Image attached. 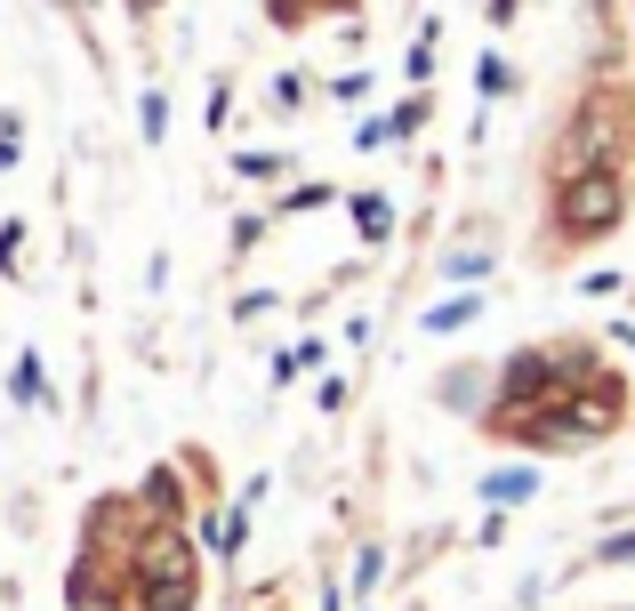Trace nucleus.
Instances as JSON below:
<instances>
[{
  "label": "nucleus",
  "instance_id": "nucleus-1",
  "mask_svg": "<svg viewBox=\"0 0 635 611\" xmlns=\"http://www.w3.org/2000/svg\"><path fill=\"white\" fill-rule=\"evenodd\" d=\"M531 178H540V210H531L523 258L540 274H572L587 250H612L627 233L635 218V73H619L612 49L540 138Z\"/></svg>",
  "mask_w": 635,
  "mask_h": 611
},
{
  "label": "nucleus",
  "instance_id": "nucleus-2",
  "mask_svg": "<svg viewBox=\"0 0 635 611\" xmlns=\"http://www.w3.org/2000/svg\"><path fill=\"white\" fill-rule=\"evenodd\" d=\"M635 419L627 362L587 330L523 338L507 362H491V402L475 411V434L515 459H579L619 443Z\"/></svg>",
  "mask_w": 635,
  "mask_h": 611
},
{
  "label": "nucleus",
  "instance_id": "nucleus-3",
  "mask_svg": "<svg viewBox=\"0 0 635 611\" xmlns=\"http://www.w3.org/2000/svg\"><path fill=\"white\" fill-rule=\"evenodd\" d=\"M202 531L129 491H97L73 531L64 611H202Z\"/></svg>",
  "mask_w": 635,
  "mask_h": 611
},
{
  "label": "nucleus",
  "instance_id": "nucleus-4",
  "mask_svg": "<svg viewBox=\"0 0 635 611\" xmlns=\"http://www.w3.org/2000/svg\"><path fill=\"white\" fill-rule=\"evenodd\" d=\"M258 507H265V474L242 491V499H225V515H218V539H210V555L218 563H233L242 555V539H250V523H258Z\"/></svg>",
  "mask_w": 635,
  "mask_h": 611
},
{
  "label": "nucleus",
  "instance_id": "nucleus-5",
  "mask_svg": "<svg viewBox=\"0 0 635 611\" xmlns=\"http://www.w3.org/2000/svg\"><path fill=\"white\" fill-rule=\"evenodd\" d=\"M258 9H265V24H274V32H314L322 17H346L354 0H258Z\"/></svg>",
  "mask_w": 635,
  "mask_h": 611
},
{
  "label": "nucleus",
  "instance_id": "nucleus-6",
  "mask_svg": "<svg viewBox=\"0 0 635 611\" xmlns=\"http://www.w3.org/2000/svg\"><path fill=\"white\" fill-rule=\"evenodd\" d=\"M531 491H540V467H531V459L483 474V499H491V507H531Z\"/></svg>",
  "mask_w": 635,
  "mask_h": 611
},
{
  "label": "nucleus",
  "instance_id": "nucleus-7",
  "mask_svg": "<svg viewBox=\"0 0 635 611\" xmlns=\"http://www.w3.org/2000/svg\"><path fill=\"white\" fill-rule=\"evenodd\" d=\"M483 314V290H451L443 306H434V314H419V330H434V338H451V330H466Z\"/></svg>",
  "mask_w": 635,
  "mask_h": 611
},
{
  "label": "nucleus",
  "instance_id": "nucleus-8",
  "mask_svg": "<svg viewBox=\"0 0 635 611\" xmlns=\"http://www.w3.org/2000/svg\"><path fill=\"white\" fill-rule=\"evenodd\" d=\"M354 226H362V242L379 250V242H386V226H394V201H386L379 186H362V193H354Z\"/></svg>",
  "mask_w": 635,
  "mask_h": 611
},
{
  "label": "nucleus",
  "instance_id": "nucleus-9",
  "mask_svg": "<svg viewBox=\"0 0 635 611\" xmlns=\"http://www.w3.org/2000/svg\"><path fill=\"white\" fill-rule=\"evenodd\" d=\"M9 402H17V411H41V402H49V379H41V354H17V379H9Z\"/></svg>",
  "mask_w": 635,
  "mask_h": 611
},
{
  "label": "nucleus",
  "instance_id": "nucleus-10",
  "mask_svg": "<svg viewBox=\"0 0 635 611\" xmlns=\"http://www.w3.org/2000/svg\"><path fill=\"white\" fill-rule=\"evenodd\" d=\"M426 113H434V97H426V89H411L403 106H394V146H403V138H419V129H426Z\"/></svg>",
  "mask_w": 635,
  "mask_h": 611
},
{
  "label": "nucleus",
  "instance_id": "nucleus-11",
  "mask_svg": "<svg viewBox=\"0 0 635 611\" xmlns=\"http://www.w3.org/2000/svg\"><path fill=\"white\" fill-rule=\"evenodd\" d=\"M475 81H483V97H515V89H523V81H515V64L498 57V49L483 57V73H475Z\"/></svg>",
  "mask_w": 635,
  "mask_h": 611
},
{
  "label": "nucleus",
  "instance_id": "nucleus-12",
  "mask_svg": "<svg viewBox=\"0 0 635 611\" xmlns=\"http://www.w3.org/2000/svg\"><path fill=\"white\" fill-rule=\"evenodd\" d=\"M138 113H145V146L170 138V97H161V89H145V97H138Z\"/></svg>",
  "mask_w": 635,
  "mask_h": 611
},
{
  "label": "nucleus",
  "instance_id": "nucleus-13",
  "mask_svg": "<svg viewBox=\"0 0 635 611\" xmlns=\"http://www.w3.org/2000/svg\"><path fill=\"white\" fill-rule=\"evenodd\" d=\"M443 274H451V282H483V274H491V250H451Z\"/></svg>",
  "mask_w": 635,
  "mask_h": 611
},
{
  "label": "nucleus",
  "instance_id": "nucleus-14",
  "mask_svg": "<svg viewBox=\"0 0 635 611\" xmlns=\"http://www.w3.org/2000/svg\"><path fill=\"white\" fill-rule=\"evenodd\" d=\"M403 73H411V81H426V73H434V24H426L419 41H411V57H403Z\"/></svg>",
  "mask_w": 635,
  "mask_h": 611
},
{
  "label": "nucleus",
  "instance_id": "nucleus-15",
  "mask_svg": "<svg viewBox=\"0 0 635 611\" xmlns=\"http://www.w3.org/2000/svg\"><path fill=\"white\" fill-rule=\"evenodd\" d=\"M595 563H604V571H612V563H635V531H612L604 548H595Z\"/></svg>",
  "mask_w": 635,
  "mask_h": 611
},
{
  "label": "nucleus",
  "instance_id": "nucleus-16",
  "mask_svg": "<svg viewBox=\"0 0 635 611\" xmlns=\"http://www.w3.org/2000/svg\"><path fill=\"white\" fill-rule=\"evenodd\" d=\"M242 611H290V595H282V588H250Z\"/></svg>",
  "mask_w": 635,
  "mask_h": 611
},
{
  "label": "nucleus",
  "instance_id": "nucleus-17",
  "mask_svg": "<svg viewBox=\"0 0 635 611\" xmlns=\"http://www.w3.org/2000/svg\"><path fill=\"white\" fill-rule=\"evenodd\" d=\"M17 153H24V129H17V113H9V121H0V169H9Z\"/></svg>",
  "mask_w": 635,
  "mask_h": 611
},
{
  "label": "nucleus",
  "instance_id": "nucleus-18",
  "mask_svg": "<svg viewBox=\"0 0 635 611\" xmlns=\"http://www.w3.org/2000/svg\"><path fill=\"white\" fill-rule=\"evenodd\" d=\"M17 242H24V226L9 218V226H0V274H9V266H17Z\"/></svg>",
  "mask_w": 635,
  "mask_h": 611
},
{
  "label": "nucleus",
  "instance_id": "nucleus-19",
  "mask_svg": "<svg viewBox=\"0 0 635 611\" xmlns=\"http://www.w3.org/2000/svg\"><path fill=\"white\" fill-rule=\"evenodd\" d=\"M161 9H170V0H129V17H138V24H145V17H161Z\"/></svg>",
  "mask_w": 635,
  "mask_h": 611
}]
</instances>
